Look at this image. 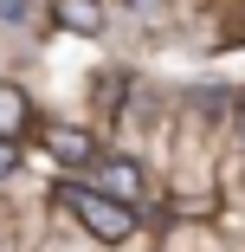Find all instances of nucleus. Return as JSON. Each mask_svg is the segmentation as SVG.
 <instances>
[{"instance_id":"7","label":"nucleus","mask_w":245,"mask_h":252,"mask_svg":"<svg viewBox=\"0 0 245 252\" xmlns=\"http://www.w3.org/2000/svg\"><path fill=\"white\" fill-rule=\"evenodd\" d=\"M0 20H26V0H0Z\"/></svg>"},{"instance_id":"8","label":"nucleus","mask_w":245,"mask_h":252,"mask_svg":"<svg viewBox=\"0 0 245 252\" xmlns=\"http://www.w3.org/2000/svg\"><path fill=\"white\" fill-rule=\"evenodd\" d=\"M232 129H239V142H245V97H239V110H232Z\"/></svg>"},{"instance_id":"1","label":"nucleus","mask_w":245,"mask_h":252,"mask_svg":"<svg viewBox=\"0 0 245 252\" xmlns=\"http://www.w3.org/2000/svg\"><path fill=\"white\" fill-rule=\"evenodd\" d=\"M65 200H71L78 226H84L97 246H123V239L136 233V207L116 200V194H104V188H65Z\"/></svg>"},{"instance_id":"4","label":"nucleus","mask_w":245,"mask_h":252,"mask_svg":"<svg viewBox=\"0 0 245 252\" xmlns=\"http://www.w3.org/2000/svg\"><path fill=\"white\" fill-rule=\"evenodd\" d=\"M52 13H58V26L78 32V39H97V32H104V7H97V0H52Z\"/></svg>"},{"instance_id":"2","label":"nucleus","mask_w":245,"mask_h":252,"mask_svg":"<svg viewBox=\"0 0 245 252\" xmlns=\"http://www.w3.org/2000/svg\"><path fill=\"white\" fill-rule=\"evenodd\" d=\"M90 188H104V194H116V200H136L149 194V181H142V168L129 162V156H97V168H90Z\"/></svg>"},{"instance_id":"3","label":"nucleus","mask_w":245,"mask_h":252,"mask_svg":"<svg viewBox=\"0 0 245 252\" xmlns=\"http://www.w3.org/2000/svg\"><path fill=\"white\" fill-rule=\"evenodd\" d=\"M45 142H52V156H58L65 168H97V142H90L84 129H71V123H52V129H45Z\"/></svg>"},{"instance_id":"5","label":"nucleus","mask_w":245,"mask_h":252,"mask_svg":"<svg viewBox=\"0 0 245 252\" xmlns=\"http://www.w3.org/2000/svg\"><path fill=\"white\" fill-rule=\"evenodd\" d=\"M32 123V104H26V91L20 84H0V136H20Z\"/></svg>"},{"instance_id":"6","label":"nucleus","mask_w":245,"mask_h":252,"mask_svg":"<svg viewBox=\"0 0 245 252\" xmlns=\"http://www.w3.org/2000/svg\"><path fill=\"white\" fill-rule=\"evenodd\" d=\"M13 168H20V149H13V136H0V181H7Z\"/></svg>"},{"instance_id":"9","label":"nucleus","mask_w":245,"mask_h":252,"mask_svg":"<svg viewBox=\"0 0 245 252\" xmlns=\"http://www.w3.org/2000/svg\"><path fill=\"white\" fill-rule=\"evenodd\" d=\"M136 7H142V13H162V7H168V0H136Z\"/></svg>"}]
</instances>
